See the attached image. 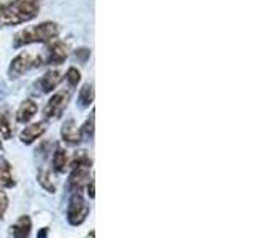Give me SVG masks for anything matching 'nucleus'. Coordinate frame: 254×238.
Segmentation results:
<instances>
[{
    "mask_svg": "<svg viewBox=\"0 0 254 238\" xmlns=\"http://www.w3.org/2000/svg\"><path fill=\"white\" fill-rule=\"evenodd\" d=\"M89 56H91V51L87 50V48H79V50L75 53V58L79 62H86L87 59H89Z\"/></svg>",
    "mask_w": 254,
    "mask_h": 238,
    "instance_id": "412c9836",
    "label": "nucleus"
},
{
    "mask_svg": "<svg viewBox=\"0 0 254 238\" xmlns=\"http://www.w3.org/2000/svg\"><path fill=\"white\" fill-rule=\"evenodd\" d=\"M94 102V87L92 84H84L81 89H79V94H78V107L81 110H86L92 105Z\"/></svg>",
    "mask_w": 254,
    "mask_h": 238,
    "instance_id": "dca6fc26",
    "label": "nucleus"
},
{
    "mask_svg": "<svg viewBox=\"0 0 254 238\" xmlns=\"http://www.w3.org/2000/svg\"><path fill=\"white\" fill-rule=\"evenodd\" d=\"M59 35V26L56 22L46 21L38 24L34 27H27L18 34L13 38V46L19 48V46H26L30 43H46V42H53V40Z\"/></svg>",
    "mask_w": 254,
    "mask_h": 238,
    "instance_id": "f03ea898",
    "label": "nucleus"
},
{
    "mask_svg": "<svg viewBox=\"0 0 254 238\" xmlns=\"http://www.w3.org/2000/svg\"><path fill=\"white\" fill-rule=\"evenodd\" d=\"M86 238H95V232H94V230H91V232L87 234V237H86Z\"/></svg>",
    "mask_w": 254,
    "mask_h": 238,
    "instance_id": "b1692460",
    "label": "nucleus"
},
{
    "mask_svg": "<svg viewBox=\"0 0 254 238\" xmlns=\"http://www.w3.org/2000/svg\"><path fill=\"white\" fill-rule=\"evenodd\" d=\"M70 102V92L68 91H59L56 92L53 97L48 100V103L43 108V116L48 121H53V119L61 118V115L64 113V110L67 108Z\"/></svg>",
    "mask_w": 254,
    "mask_h": 238,
    "instance_id": "423d86ee",
    "label": "nucleus"
},
{
    "mask_svg": "<svg viewBox=\"0 0 254 238\" xmlns=\"http://www.w3.org/2000/svg\"><path fill=\"white\" fill-rule=\"evenodd\" d=\"M68 156H67V151L64 149L62 146H56L54 153H53V169L56 173H64L67 170L68 167Z\"/></svg>",
    "mask_w": 254,
    "mask_h": 238,
    "instance_id": "4468645a",
    "label": "nucleus"
},
{
    "mask_svg": "<svg viewBox=\"0 0 254 238\" xmlns=\"http://www.w3.org/2000/svg\"><path fill=\"white\" fill-rule=\"evenodd\" d=\"M30 230H32V219L27 214H22L10 227V238H29Z\"/></svg>",
    "mask_w": 254,
    "mask_h": 238,
    "instance_id": "1a4fd4ad",
    "label": "nucleus"
},
{
    "mask_svg": "<svg viewBox=\"0 0 254 238\" xmlns=\"http://www.w3.org/2000/svg\"><path fill=\"white\" fill-rule=\"evenodd\" d=\"M42 65V58L34 53H21L11 60L10 68H8V76L11 79L21 78L29 70Z\"/></svg>",
    "mask_w": 254,
    "mask_h": 238,
    "instance_id": "39448f33",
    "label": "nucleus"
},
{
    "mask_svg": "<svg viewBox=\"0 0 254 238\" xmlns=\"http://www.w3.org/2000/svg\"><path fill=\"white\" fill-rule=\"evenodd\" d=\"M37 181H38V184L46 190V192H50V194L56 192V184L53 181L50 169H46V167H43V165L40 167L38 172H37Z\"/></svg>",
    "mask_w": 254,
    "mask_h": 238,
    "instance_id": "2eb2a0df",
    "label": "nucleus"
},
{
    "mask_svg": "<svg viewBox=\"0 0 254 238\" xmlns=\"http://www.w3.org/2000/svg\"><path fill=\"white\" fill-rule=\"evenodd\" d=\"M94 121H95V116H94V111H92L91 116L87 118V121L83 124L81 129H79L81 140H92L94 138Z\"/></svg>",
    "mask_w": 254,
    "mask_h": 238,
    "instance_id": "f3484780",
    "label": "nucleus"
},
{
    "mask_svg": "<svg viewBox=\"0 0 254 238\" xmlns=\"http://www.w3.org/2000/svg\"><path fill=\"white\" fill-rule=\"evenodd\" d=\"M0 186L5 189H11L16 186V179L13 175L11 164L5 157L0 156Z\"/></svg>",
    "mask_w": 254,
    "mask_h": 238,
    "instance_id": "f8f14e48",
    "label": "nucleus"
},
{
    "mask_svg": "<svg viewBox=\"0 0 254 238\" xmlns=\"http://www.w3.org/2000/svg\"><path fill=\"white\" fill-rule=\"evenodd\" d=\"M45 132H46V122H43V121L34 122V124L24 127L22 132L19 133V140L24 143V145H32V143L38 140Z\"/></svg>",
    "mask_w": 254,
    "mask_h": 238,
    "instance_id": "6e6552de",
    "label": "nucleus"
},
{
    "mask_svg": "<svg viewBox=\"0 0 254 238\" xmlns=\"http://www.w3.org/2000/svg\"><path fill=\"white\" fill-rule=\"evenodd\" d=\"M40 5L32 0H13L0 5V26H18L32 21L38 14Z\"/></svg>",
    "mask_w": 254,
    "mask_h": 238,
    "instance_id": "f257e3e1",
    "label": "nucleus"
},
{
    "mask_svg": "<svg viewBox=\"0 0 254 238\" xmlns=\"http://www.w3.org/2000/svg\"><path fill=\"white\" fill-rule=\"evenodd\" d=\"M61 137L62 140L68 143L71 146H76L79 145V141H81V135H79V129H76V122L73 119H67L65 122H64L62 129H61Z\"/></svg>",
    "mask_w": 254,
    "mask_h": 238,
    "instance_id": "9d476101",
    "label": "nucleus"
},
{
    "mask_svg": "<svg viewBox=\"0 0 254 238\" xmlns=\"http://www.w3.org/2000/svg\"><path fill=\"white\" fill-rule=\"evenodd\" d=\"M32 2H35V3H38V5H40V2H42V0H32Z\"/></svg>",
    "mask_w": 254,
    "mask_h": 238,
    "instance_id": "393cba45",
    "label": "nucleus"
},
{
    "mask_svg": "<svg viewBox=\"0 0 254 238\" xmlns=\"http://www.w3.org/2000/svg\"><path fill=\"white\" fill-rule=\"evenodd\" d=\"M62 81V73L58 70H50V71H46V73L40 78V89H42V92L48 94V92H51L54 91L56 87H58Z\"/></svg>",
    "mask_w": 254,
    "mask_h": 238,
    "instance_id": "9b49d317",
    "label": "nucleus"
},
{
    "mask_svg": "<svg viewBox=\"0 0 254 238\" xmlns=\"http://www.w3.org/2000/svg\"><path fill=\"white\" fill-rule=\"evenodd\" d=\"M48 234H50V229H48V227H42V229L38 230L37 238H48Z\"/></svg>",
    "mask_w": 254,
    "mask_h": 238,
    "instance_id": "5701e85b",
    "label": "nucleus"
},
{
    "mask_svg": "<svg viewBox=\"0 0 254 238\" xmlns=\"http://www.w3.org/2000/svg\"><path fill=\"white\" fill-rule=\"evenodd\" d=\"M37 110H38V105L34 102V100H24L21 103V107L18 110V113H16V121L21 122V124H26L29 122L32 118L37 115Z\"/></svg>",
    "mask_w": 254,
    "mask_h": 238,
    "instance_id": "ddd939ff",
    "label": "nucleus"
},
{
    "mask_svg": "<svg viewBox=\"0 0 254 238\" xmlns=\"http://www.w3.org/2000/svg\"><path fill=\"white\" fill-rule=\"evenodd\" d=\"M87 195H89L91 200H94V198H95V181L94 179H91L89 184H87Z\"/></svg>",
    "mask_w": 254,
    "mask_h": 238,
    "instance_id": "4be33fe9",
    "label": "nucleus"
},
{
    "mask_svg": "<svg viewBox=\"0 0 254 238\" xmlns=\"http://www.w3.org/2000/svg\"><path fill=\"white\" fill-rule=\"evenodd\" d=\"M0 133L3 135V138H11V135H13L10 116L6 113H0Z\"/></svg>",
    "mask_w": 254,
    "mask_h": 238,
    "instance_id": "a211bd4d",
    "label": "nucleus"
},
{
    "mask_svg": "<svg viewBox=\"0 0 254 238\" xmlns=\"http://www.w3.org/2000/svg\"><path fill=\"white\" fill-rule=\"evenodd\" d=\"M65 79H67V83L70 87H75L78 83H79V79H81V75H79V70H76L75 67H70L67 70V73H65Z\"/></svg>",
    "mask_w": 254,
    "mask_h": 238,
    "instance_id": "6ab92c4d",
    "label": "nucleus"
},
{
    "mask_svg": "<svg viewBox=\"0 0 254 238\" xmlns=\"http://www.w3.org/2000/svg\"><path fill=\"white\" fill-rule=\"evenodd\" d=\"M68 58V48L59 40H53L51 45L46 48V63L50 65H61Z\"/></svg>",
    "mask_w": 254,
    "mask_h": 238,
    "instance_id": "0eeeda50",
    "label": "nucleus"
},
{
    "mask_svg": "<svg viewBox=\"0 0 254 238\" xmlns=\"http://www.w3.org/2000/svg\"><path fill=\"white\" fill-rule=\"evenodd\" d=\"M89 203L86 202V198L79 190L71 192V197L67 205V222L71 227H78L81 226L83 222L89 216Z\"/></svg>",
    "mask_w": 254,
    "mask_h": 238,
    "instance_id": "20e7f679",
    "label": "nucleus"
},
{
    "mask_svg": "<svg viewBox=\"0 0 254 238\" xmlns=\"http://www.w3.org/2000/svg\"><path fill=\"white\" fill-rule=\"evenodd\" d=\"M6 210H8V195L3 190H0V221L3 219Z\"/></svg>",
    "mask_w": 254,
    "mask_h": 238,
    "instance_id": "aec40b11",
    "label": "nucleus"
},
{
    "mask_svg": "<svg viewBox=\"0 0 254 238\" xmlns=\"http://www.w3.org/2000/svg\"><path fill=\"white\" fill-rule=\"evenodd\" d=\"M0 148H2V140H0Z\"/></svg>",
    "mask_w": 254,
    "mask_h": 238,
    "instance_id": "a878e982",
    "label": "nucleus"
},
{
    "mask_svg": "<svg viewBox=\"0 0 254 238\" xmlns=\"http://www.w3.org/2000/svg\"><path fill=\"white\" fill-rule=\"evenodd\" d=\"M71 167L70 177L67 187L70 192H75V190H81V187L86 184L87 178H89V172L92 169V159L87 156L84 151H79L73 156L71 162H68Z\"/></svg>",
    "mask_w": 254,
    "mask_h": 238,
    "instance_id": "7ed1b4c3",
    "label": "nucleus"
}]
</instances>
